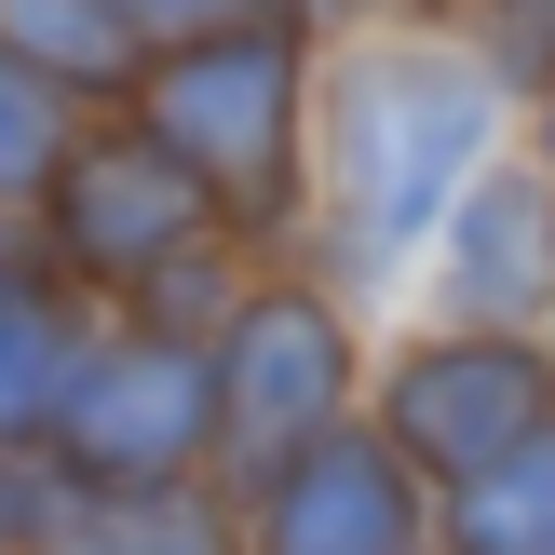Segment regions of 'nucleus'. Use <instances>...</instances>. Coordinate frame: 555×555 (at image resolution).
<instances>
[{
	"label": "nucleus",
	"mask_w": 555,
	"mask_h": 555,
	"mask_svg": "<svg viewBox=\"0 0 555 555\" xmlns=\"http://www.w3.org/2000/svg\"><path fill=\"white\" fill-rule=\"evenodd\" d=\"M488 150V68L461 54H352L339 68V122H325V163H339V217L366 258H406L434 231V204L461 190V163Z\"/></svg>",
	"instance_id": "f257e3e1"
},
{
	"label": "nucleus",
	"mask_w": 555,
	"mask_h": 555,
	"mask_svg": "<svg viewBox=\"0 0 555 555\" xmlns=\"http://www.w3.org/2000/svg\"><path fill=\"white\" fill-rule=\"evenodd\" d=\"M285 108H298V54L285 27H244V41H190L150 81V150L177 163L217 204H271L285 177Z\"/></svg>",
	"instance_id": "f03ea898"
},
{
	"label": "nucleus",
	"mask_w": 555,
	"mask_h": 555,
	"mask_svg": "<svg viewBox=\"0 0 555 555\" xmlns=\"http://www.w3.org/2000/svg\"><path fill=\"white\" fill-rule=\"evenodd\" d=\"M217 421V366L177 339H108L68 366V393H54V461H68L81 488H177V461L204 448Z\"/></svg>",
	"instance_id": "7ed1b4c3"
},
{
	"label": "nucleus",
	"mask_w": 555,
	"mask_h": 555,
	"mask_svg": "<svg viewBox=\"0 0 555 555\" xmlns=\"http://www.w3.org/2000/svg\"><path fill=\"white\" fill-rule=\"evenodd\" d=\"M542 421H555V379H542L529 339H434V352L393 366V461L406 475L475 488L488 461H515Z\"/></svg>",
	"instance_id": "20e7f679"
},
{
	"label": "nucleus",
	"mask_w": 555,
	"mask_h": 555,
	"mask_svg": "<svg viewBox=\"0 0 555 555\" xmlns=\"http://www.w3.org/2000/svg\"><path fill=\"white\" fill-rule=\"evenodd\" d=\"M54 244H68L81 271H108V285H135V271H177L190 244H204V190H190L177 163L150 150V135L68 150V177H54Z\"/></svg>",
	"instance_id": "39448f33"
},
{
	"label": "nucleus",
	"mask_w": 555,
	"mask_h": 555,
	"mask_svg": "<svg viewBox=\"0 0 555 555\" xmlns=\"http://www.w3.org/2000/svg\"><path fill=\"white\" fill-rule=\"evenodd\" d=\"M258 555H421V488L366 434H312L258 502Z\"/></svg>",
	"instance_id": "423d86ee"
},
{
	"label": "nucleus",
	"mask_w": 555,
	"mask_h": 555,
	"mask_svg": "<svg viewBox=\"0 0 555 555\" xmlns=\"http://www.w3.org/2000/svg\"><path fill=\"white\" fill-rule=\"evenodd\" d=\"M339 379H352L339 325H325L312 298H258V312L231 325L217 406H231V434H244V448H312V434H325V406H339Z\"/></svg>",
	"instance_id": "0eeeda50"
},
{
	"label": "nucleus",
	"mask_w": 555,
	"mask_h": 555,
	"mask_svg": "<svg viewBox=\"0 0 555 555\" xmlns=\"http://www.w3.org/2000/svg\"><path fill=\"white\" fill-rule=\"evenodd\" d=\"M448 285H461V312H515V298L555 285V244H542V190L529 177L475 190V217H461V244H448Z\"/></svg>",
	"instance_id": "6e6552de"
},
{
	"label": "nucleus",
	"mask_w": 555,
	"mask_h": 555,
	"mask_svg": "<svg viewBox=\"0 0 555 555\" xmlns=\"http://www.w3.org/2000/svg\"><path fill=\"white\" fill-rule=\"evenodd\" d=\"M54 542L68 555H231V529L204 502H177V488H68Z\"/></svg>",
	"instance_id": "1a4fd4ad"
},
{
	"label": "nucleus",
	"mask_w": 555,
	"mask_h": 555,
	"mask_svg": "<svg viewBox=\"0 0 555 555\" xmlns=\"http://www.w3.org/2000/svg\"><path fill=\"white\" fill-rule=\"evenodd\" d=\"M0 54L14 68H68V81H122L135 27H122V0H0Z\"/></svg>",
	"instance_id": "9d476101"
},
{
	"label": "nucleus",
	"mask_w": 555,
	"mask_h": 555,
	"mask_svg": "<svg viewBox=\"0 0 555 555\" xmlns=\"http://www.w3.org/2000/svg\"><path fill=\"white\" fill-rule=\"evenodd\" d=\"M461 555H555V421L461 488Z\"/></svg>",
	"instance_id": "9b49d317"
},
{
	"label": "nucleus",
	"mask_w": 555,
	"mask_h": 555,
	"mask_svg": "<svg viewBox=\"0 0 555 555\" xmlns=\"http://www.w3.org/2000/svg\"><path fill=\"white\" fill-rule=\"evenodd\" d=\"M68 312L54 298H27V285H0V434H41L54 421V393H68Z\"/></svg>",
	"instance_id": "f8f14e48"
},
{
	"label": "nucleus",
	"mask_w": 555,
	"mask_h": 555,
	"mask_svg": "<svg viewBox=\"0 0 555 555\" xmlns=\"http://www.w3.org/2000/svg\"><path fill=\"white\" fill-rule=\"evenodd\" d=\"M54 150H68V122H54V81H27L14 54H0V190L54 177Z\"/></svg>",
	"instance_id": "ddd939ff"
},
{
	"label": "nucleus",
	"mask_w": 555,
	"mask_h": 555,
	"mask_svg": "<svg viewBox=\"0 0 555 555\" xmlns=\"http://www.w3.org/2000/svg\"><path fill=\"white\" fill-rule=\"evenodd\" d=\"M122 14L177 27V41H244V27H285V0H122Z\"/></svg>",
	"instance_id": "4468645a"
},
{
	"label": "nucleus",
	"mask_w": 555,
	"mask_h": 555,
	"mask_svg": "<svg viewBox=\"0 0 555 555\" xmlns=\"http://www.w3.org/2000/svg\"><path fill=\"white\" fill-rule=\"evenodd\" d=\"M14 542H27V488L0 475V555H14Z\"/></svg>",
	"instance_id": "2eb2a0df"
},
{
	"label": "nucleus",
	"mask_w": 555,
	"mask_h": 555,
	"mask_svg": "<svg viewBox=\"0 0 555 555\" xmlns=\"http://www.w3.org/2000/svg\"><path fill=\"white\" fill-rule=\"evenodd\" d=\"M515 14H529V27H555V0H515Z\"/></svg>",
	"instance_id": "dca6fc26"
},
{
	"label": "nucleus",
	"mask_w": 555,
	"mask_h": 555,
	"mask_svg": "<svg viewBox=\"0 0 555 555\" xmlns=\"http://www.w3.org/2000/svg\"><path fill=\"white\" fill-rule=\"evenodd\" d=\"M542 135H555V122H542Z\"/></svg>",
	"instance_id": "f3484780"
}]
</instances>
